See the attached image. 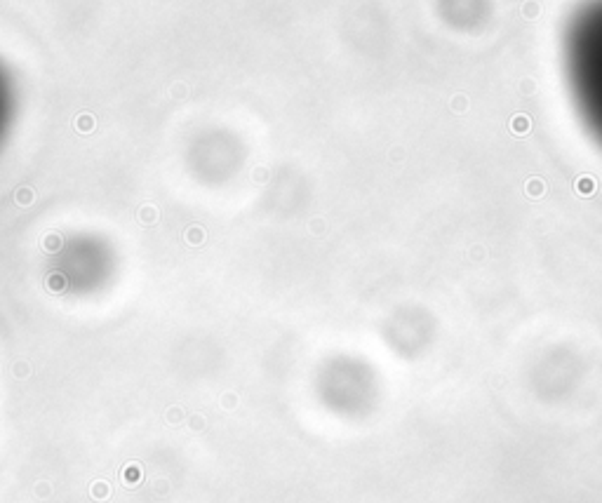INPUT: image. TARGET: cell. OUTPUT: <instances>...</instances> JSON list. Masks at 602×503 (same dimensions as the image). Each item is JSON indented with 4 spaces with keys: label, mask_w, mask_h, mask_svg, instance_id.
Listing matches in <instances>:
<instances>
[{
    "label": "cell",
    "mask_w": 602,
    "mask_h": 503,
    "mask_svg": "<svg viewBox=\"0 0 602 503\" xmlns=\"http://www.w3.org/2000/svg\"><path fill=\"white\" fill-rule=\"evenodd\" d=\"M525 190H527V195L529 197H541L543 193H546V184H543V179L532 177V179H527Z\"/></svg>",
    "instance_id": "3957f363"
},
{
    "label": "cell",
    "mask_w": 602,
    "mask_h": 503,
    "mask_svg": "<svg viewBox=\"0 0 602 503\" xmlns=\"http://www.w3.org/2000/svg\"><path fill=\"white\" fill-rule=\"evenodd\" d=\"M532 129V120H529V116H515L513 120H511V132L513 134H518V136H522V134H527Z\"/></svg>",
    "instance_id": "7a4b0ae2"
},
{
    "label": "cell",
    "mask_w": 602,
    "mask_h": 503,
    "mask_svg": "<svg viewBox=\"0 0 602 503\" xmlns=\"http://www.w3.org/2000/svg\"><path fill=\"white\" fill-rule=\"evenodd\" d=\"M454 109H457V111H464V109H466L464 96H457V99H454Z\"/></svg>",
    "instance_id": "5b68a950"
},
{
    "label": "cell",
    "mask_w": 602,
    "mask_h": 503,
    "mask_svg": "<svg viewBox=\"0 0 602 503\" xmlns=\"http://www.w3.org/2000/svg\"><path fill=\"white\" fill-rule=\"evenodd\" d=\"M574 188L581 197H590L593 193H595V179L593 177H579L574 181Z\"/></svg>",
    "instance_id": "6da1fadb"
},
{
    "label": "cell",
    "mask_w": 602,
    "mask_h": 503,
    "mask_svg": "<svg viewBox=\"0 0 602 503\" xmlns=\"http://www.w3.org/2000/svg\"><path fill=\"white\" fill-rule=\"evenodd\" d=\"M522 14H525V17H529V19H534V17L539 14V7L534 5V3H529V5H525V10H522Z\"/></svg>",
    "instance_id": "277c9868"
}]
</instances>
